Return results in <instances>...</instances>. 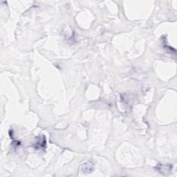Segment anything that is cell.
I'll return each instance as SVG.
<instances>
[{"instance_id": "1", "label": "cell", "mask_w": 177, "mask_h": 177, "mask_svg": "<svg viewBox=\"0 0 177 177\" xmlns=\"http://www.w3.org/2000/svg\"><path fill=\"white\" fill-rule=\"evenodd\" d=\"M36 146L37 149H42V148H44L45 147V145H46V139H45V137L44 136H42V137L39 136L37 138V142L36 143Z\"/></svg>"}]
</instances>
